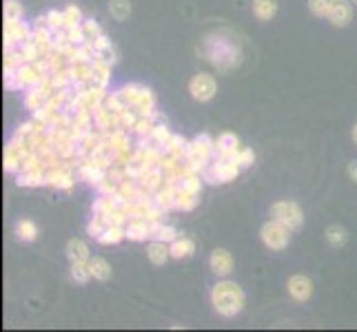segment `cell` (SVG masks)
I'll use <instances>...</instances> for the list:
<instances>
[{
    "mask_svg": "<svg viewBox=\"0 0 357 332\" xmlns=\"http://www.w3.org/2000/svg\"><path fill=\"white\" fill-rule=\"evenodd\" d=\"M200 56L208 65H213L222 73L236 69L242 63V52H240L236 38L225 29H218V31H211L204 35V40L200 45Z\"/></svg>",
    "mask_w": 357,
    "mask_h": 332,
    "instance_id": "obj_1",
    "label": "cell"
},
{
    "mask_svg": "<svg viewBox=\"0 0 357 332\" xmlns=\"http://www.w3.org/2000/svg\"><path fill=\"white\" fill-rule=\"evenodd\" d=\"M244 303H246L244 290L236 284V281L225 277L211 288V306L220 317H225V319L238 317L244 310Z\"/></svg>",
    "mask_w": 357,
    "mask_h": 332,
    "instance_id": "obj_2",
    "label": "cell"
},
{
    "mask_svg": "<svg viewBox=\"0 0 357 332\" xmlns=\"http://www.w3.org/2000/svg\"><path fill=\"white\" fill-rule=\"evenodd\" d=\"M215 157V140L211 135H195L189 142V153L184 159V171L187 173H202L204 166Z\"/></svg>",
    "mask_w": 357,
    "mask_h": 332,
    "instance_id": "obj_3",
    "label": "cell"
},
{
    "mask_svg": "<svg viewBox=\"0 0 357 332\" xmlns=\"http://www.w3.org/2000/svg\"><path fill=\"white\" fill-rule=\"evenodd\" d=\"M240 164L231 157H213L202 171V180L206 184H229L240 175Z\"/></svg>",
    "mask_w": 357,
    "mask_h": 332,
    "instance_id": "obj_4",
    "label": "cell"
},
{
    "mask_svg": "<svg viewBox=\"0 0 357 332\" xmlns=\"http://www.w3.org/2000/svg\"><path fill=\"white\" fill-rule=\"evenodd\" d=\"M271 219L280 221L291 230H298L304 224V211L293 200H278L275 204H271Z\"/></svg>",
    "mask_w": 357,
    "mask_h": 332,
    "instance_id": "obj_5",
    "label": "cell"
},
{
    "mask_svg": "<svg viewBox=\"0 0 357 332\" xmlns=\"http://www.w3.org/2000/svg\"><path fill=\"white\" fill-rule=\"evenodd\" d=\"M291 228H287L284 224H280V221L275 219H268L266 224L260 228V239L262 244L266 246L268 251H273V253H282V251H287L289 248V244H291Z\"/></svg>",
    "mask_w": 357,
    "mask_h": 332,
    "instance_id": "obj_6",
    "label": "cell"
},
{
    "mask_svg": "<svg viewBox=\"0 0 357 332\" xmlns=\"http://www.w3.org/2000/svg\"><path fill=\"white\" fill-rule=\"evenodd\" d=\"M31 153V146L27 140H22V138H11L5 146V155H3V168H5V173H14L18 175L20 173V168H22V162H24V157H27Z\"/></svg>",
    "mask_w": 357,
    "mask_h": 332,
    "instance_id": "obj_7",
    "label": "cell"
},
{
    "mask_svg": "<svg viewBox=\"0 0 357 332\" xmlns=\"http://www.w3.org/2000/svg\"><path fill=\"white\" fill-rule=\"evenodd\" d=\"M218 93V82L211 73H195L189 80V95L195 102H211Z\"/></svg>",
    "mask_w": 357,
    "mask_h": 332,
    "instance_id": "obj_8",
    "label": "cell"
},
{
    "mask_svg": "<svg viewBox=\"0 0 357 332\" xmlns=\"http://www.w3.org/2000/svg\"><path fill=\"white\" fill-rule=\"evenodd\" d=\"M33 35V24H27L22 20H5V29H3V45L5 49H18L22 42L31 40Z\"/></svg>",
    "mask_w": 357,
    "mask_h": 332,
    "instance_id": "obj_9",
    "label": "cell"
},
{
    "mask_svg": "<svg viewBox=\"0 0 357 332\" xmlns=\"http://www.w3.org/2000/svg\"><path fill=\"white\" fill-rule=\"evenodd\" d=\"M109 173V168H105L98 159L93 157H80L78 159V177L82 182H87L89 187H98Z\"/></svg>",
    "mask_w": 357,
    "mask_h": 332,
    "instance_id": "obj_10",
    "label": "cell"
},
{
    "mask_svg": "<svg viewBox=\"0 0 357 332\" xmlns=\"http://www.w3.org/2000/svg\"><path fill=\"white\" fill-rule=\"evenodd\" d=\"M287 290L295 301H309L313 297V281L306 275H291L287 281Z\"/></svg>",
    "mask_w": 357,
    "mask_h": 332,
    "instance_id": "obj_11",
    "label": "cell"
},
{
    "mask_svg": "<svg viewBox=\"0 0 357 332\" xmlns=\"http://www.w3.org/2000/svg\"><path fill=\"white\" fill-rule=\"evenodd\" d=\"M326 20L333 24V27H349L351 20H353V5L351 0H333L331 3V11Z\"/></svg>",
    "mask_w": 357,
    "mask_h": 332,
    "instance_id": "obj_12",
    "label": "cell"
},
{
    "mask_svg": "<svg viewBox=\"0 0 357 332\" xmlns=\"http://www.w3.org/2000/svg\"><path fill=\"white\" fill-rule=\"evenodd\" d=\"M240 138L233 131H222L215 140V157H231L236 159L240 153Z\"/></svg>",
    "mask_w": 357,
    "mask_h": 332,
    "instance_id": "obj_13",
    "label": "cell"
},
{
    "mask_svg": "<svg viewBox=\"0 0 357 332\" xmlns=\"http://www.w3.org/2000/svg\"><path fill=\"white\" fill-rule=\"evenodd\" d=\"M208 266H211V273L220 279H225L233 273V255L227 248H215L208 257Z\"/></svg>",
    "mask_w": 357,
    "mask_h": 332,
    "instance_id": "obj_14",
    "label": "cell"
},
{
    "mask_svg": "<svg viewBox=\"0 0 357 332\" xmlns=\"http://www.w3.org/2000/svg\"><path fill=\"white\" fill-rule=\"evenodd\" d=\"M135 182H138L146 193H151V195H153V193H158L160 189L165 187L167 173H165V168L160 166V164H158V166H149V168H146L144 173L140 175V180H135Z\"/></svg>",
    "mask_w": 357,
    "mask_h": 332,
    "instance_id": "obj_15",
    "label": "cell"
},
{
    "mask_svg": "<svg viewBox=\"0 0 357 332\" xmlns=\"http://www.w3.org/2000/svg\"><path fill=\"white\" fill-rule=\"evenodd\" d=\"M125 230H127V239L129 242L151 239V221H146V219H129Z\"/></svg>",
    "mask_w": 357,
    "mask_h": 332,
    "instance_id": "obj_16",
    "label": "cell"
},
{
    "mask_svg": "<svg viewBox=\"0 0 357 332\" xmlns=\"http://www.w3.org/2000/svg\"><path fill=\"white\" fill-rule=\"evenodd\" d=\"M133 109H135V113H138V116L155 118V113H158V111H155V95H153V91L149 87H144V84H142V91L138 95V100H135Z\"/></svg>",
    "mask_w": 357,
    "mask_h": 332,
    "instance_id": "obj_17",
    "label": "cell"
},
{
    "mask_svg": "<svg viewBox=\"0 0 357 332\" xmlns=\"http://www.w3.org/2000/svg\"><path fill=\"white\" fill-rule=\"evenodd\" d=\"M146 260H149L153 266H165L171 260V248L167 242H158L151 239L149 246H146Z\"/></svg>",
    "mask_w": 357,
    "mask_h": 332,
    "instance_id": "obj_18",
    "label": "cell"
},
{
    "mask_svg": "<svg viewBox=\"0 0 357 332\" xmlns=\"http://www.w3.org/2000/svg\"><path fill=\"white\" fill-rule=\"evenodd\" d=\"M16 76H18V80L22 82V87H24V89H31V87H38V84L43 82L45 73H40L38 69H36L33 63H24V65L16 71Z\"/></svg>",
    "mask_w": 357,
    "mask_h": 332,
    "instance_id": "obj_19",
    "label": "cell"
},
{
    "mask_svg": "<svg viewBox=\"0 0 357 332\" xmlns=\"http://www.w3.org/2000/svg\"><path fill=\"white\" fill-rule=\"evenodd\" d=\"M200 202V195H195L187 189H182L180 184L176 187V202H174V211H182V213H189L193 211L195 206Z\"/></svg>",
    "mask_w": 357,
    "mask_h": 332,
    "instance_id": "obj_20",
    "label": "cell"
},
{
    "mask_svg": "<svg viewBox=\"0 0 357 332\" xmlns=\"http://www.w3.org/2000/svg\"><path fill=\"white\" fill-rule=\"evenodd\" d=\"M14 232H16V239H18V242H22V244H31V242H36V237H38V224H36L33 219L22 217V219L16 221Z\"/></svg>",
    "mask_w": 357,
    "mask_h": 332,
    "instance_id": "obj_21",
    "label": "cell"
},
{
    "mask_svg": "<svg viewBox=\"0 0 357 332\" xmlns=\"http://www.w3.org/2000/svg\"><path fill=\"white\" fill-rule=\"evenodd\" d=\"M71 87L73 84H91L93 80V63H69Z\"/></svg>",
    "mask_w": 357,
    "mask_h": 332,
    "instance_id": "obj_22",
    "label": "cell"
},
{
    "mask_svg": "<svg viewBox=\"0 0 357 332\" xmlns=\"http://www.w3.org/2000/svg\"><path fill=\"white\" fill-rule=\"evenodd\" d=\"M169 248L174 260H191L195 255V242L191 237H178L169 244Z\"/></svg>",
    "mask_w": 357,
    "mask_h": 332,
    "instance_id": "obj_23",
    "label": "cell"
},
{
    "mask_svg": "<svg viewBox=\"0 0 357 332\" xmlns=\"http://www.w3.org/2000/svg\"><path fill=\"white\" fill-rule=\"evenodd\" d=\"M91 42H93V49H96V56H98V58H102L105 63H109V65H116V63H118L116 49H114L112 40H109L105 33H102V35H98V38L91 40Z\"/></svg>",
    "mask_w": 357,
    "mask_h": 332,
    "instance_id": "obj_24",
    "label": "cell"
},
{
    "mask_svg": "<svg viewBox=\"0 0 357 332\" xmlns=\"http://www.w3.org/2000/svg\"><path fill=\"white\" fill-rule=\"evenodd\" d=\"M16 184L24 189L47 187V171H20L16 175Z\"/></svg>",
    "mask_w": 357,
    "mask_h": 332,
    "instance_id": "obj_25",
    "label": "cell"
},
{
    "mask_svg": "<svg viewBox=\"0 0 357 332\" xmlns=\"http://www.w3.org/2000/svg\"><path fill=\"white\" fill-rule=\"evenodd\" d=\"M67 257H69V262H89L91 260V251H89V246L87 242H82V239H69L67 242Z\"/></svg>",
    "mask_w": 357,
    "mask_h": 332,
    "instance_id": "obj_26",
    "label": "cell"
},
{
    "mask_svg": "<svg viewBox=\"0 0 357 332\" xmlns=\"http://www.w3.org/2000/svg\"><path fill=\"white\" fill-rule=\"evenodd\" d=\"M253 16L260 22H268L273 20L278 14V0H253Z\"/></svg>",
    "mask_w": 357,
    "mask_h": 332,
    "instance_id": "obj_27",
    "label": "cell"
},
{
    "mask_svg": "<svg viewBox=\"0 0 357 332\" xmlns=\"http://www.w3.org/2000/svg\"><path fill=\"white\" fill-rule=\"evenodd\" d=\"M91 113H93V129H98L100 133H109L114 129V111L112 109L100 104L98 109H93Z\"/></svg>",
    "mask_w": 357,
    "mask_h": 332,
    "instance_id": "obj_28",
    "label": "cell"
},
{
    "mask_svg": "<svg viewBox=\"0 0 357 332\" xmlns=\"http://www.w3.org/2000/svg\"><path fill=\"white\" fill-rule=\"evenodd\" d=\"M112 67L114 65H109L105 63L102 58H93V80L91 84H98V87H109V82H112Z\"/></svg>",
    "mask_w": 357,
    "mask_h": 332,
    "instance_id": "obj_29",
    "label": "cell"
},
{
    "mask_svg": "<svg viewBox=\"0 0 357 332\" xmlns=\"http://www.w3.org/2000/svg\"><path fill=\"white\" fill-rule=\"evenodd\" d=\"M47 100H49V95L40 87H31V89H27V93H24V109L36 113V111H40L47 104Z\"/></svg>",
    "mask_w": 357,
    "mask_h": 332,
    "instance_id": "obj_30",
    "label": "cell"
},
{
    "mask_svg": "<svg viewBox=\"0 0 357 332\" xmlns=\"http://www.w3.org/2000/svg\"><path fill=\"white\" fill-rule=\"evenodd\" d=\"M87 266H89V273L93 279H98V281L112 279V266H109V262L105 260V257H91V260L87 262Z\"/></svg>",
    "mask_w": 357,
    "mask_h": 332,
    "instance_id": "obj_31",
    "label": "cell"
},
{
    "mask_svg": "<svg viewBox=\"0 0 357 332\" xmlns=\"http://www.w3.org/2000/svg\"><path fill=\"white\" fill-rule=\"evenodd\" d=\"M151 239H158V242H167V244H171L174 239H178V230H176L174 226L165 224V219L153 221V224H151Z\"/></svg>",
    "mask_w": 357,
    "mask_h": 332,
    "instance_id": "obj_32",
    "label": "cell"
},
{
    "mask_svg": "<svg viewBox=\"0 0 357 332\" xmlns=\"http://www.w3.org/2000/svg\"><path fill=\"white\" fill-rule=\"evenodd\" d=\"M187 153H189V140H184L182 135H174L165 146V155H171L176 159H187Z\"/></svg>",
    "mask_w": 357,
    "mask_h": 332,
    "instance_id": "obj_33",
    "label": "cell"
},
{
    "mask_svg": "<svg viewBox=\"0 0 357 332\" xmlns=\"http://www.w3.org/2000/svg\"><path fill=\"white\" fill-rule=\"evenodd\" d=\"M122 239H127V230L125 226H107L102 235H98L96 242L102 244V246H116L120 244Z\"/></svg>",
    "mask_w": 357,
    "mask_h": 332,
    "instance_id": "obj_34",
    "label": "cell"
},
{
    "mask_svg": "<svg viewBox=\"0 0 357 332\" xmlns=\"http://www.w3.org/2000/svg\"><path fill=\"white\" fill-rule=\"evenodd\" d=\"M324 237H326V242L331 246H333V248H342V246L349 242V232H347V228L340 226V224H331L326 228V232H324Z\"/></svg>",
    "mask_w": 357,
    "mask_h": 332,
    "instance_id": "obj_35",
    "label": "cell"
},
{
    "mask_svg": "<svg viewBox=\"0 0 357 332\" xmlns=\"http://www.w3.org/2000/svg\"><path fill=\"white\" fill-rule=\"evenodd\" d=\"M109 14L114 20L125 22L131 16V0H112L109 3Z\"/></svg>",
    "mask_w": 357,
    "mask_h": 332,
    "instance_id": "obj_36",
    "label": "cell"
},
{
    "mask_svg": "<svg viewBox=\"0 0 357 332\" xmlns=\"http://www.w3.org/2000/svg\"><path fill=\"white\" fill-rule=\"evenodd\" d=\"M24 65V58L20 54V49H5V58H3V67L5 73H14Z\"/></svg>",
    "mask_w": 357,
    "mask_h": 332,
    "instance_id": "obj_37",
    "label": "cell"
},
{
    "mask_svg": "<svg viewBox=\"0 0 357 332\" xmlns=\"http://www.w3.org/2000/svg\"><path fill=\"white\" fill-rule=\"evenodd\" d=\"M69 275L71 279L76 281V284H87V281L91 279V273H89V266L87 262H71V268H69Z\"/></svg>",
    "mask_w": 357,
    "mask_h": 332,
    "instance_id": "obj_38",
    "label": "cell"
},
{
    "mask_svg": "<svg viewBox=\"0 0 357 332\" xmlns=\"http://www.w3.org/2000/svg\"><path fill=\"white\" fill-rule=\"evenodd\" d=\"M171 138H174V133H171V129L167 127V122H162V120L155 122L153 133H151V140H153L158 146H162V149H165Z\"/></svg>",
    "mask_w": 357,
    "mask_h": 332,
    "instance_id": "obj_39",
    "label": "cell"
},
{
    "mask_svg": "<svg viewBox=\"0 0 357 332\" xmlns=\"http://www.w3.org/2000/svg\"><path fill=\"white\" fill-rule=\"evenodd\" d=\"M118 91H120V95H122V100H125V104L133 109L135 100H138V95H140V91H142V84L129 82V84H122V87H120Z\"/></svg>",
    "mask_w": 357,
    "mask_h": 332,
    "instance_id": "obj_40",
    "label": "cell"
},
{
    "mask_svg": "<svg viewBox=\"0 0 357 332\" xmlns=\"http://www.w3.org/2000/svg\"><path fill=\"white\" fill-rule=\"evenodd\" d=\"M153 127H155V118H144V116H140L131 133H135L138 138H151Z\"/></svg>",
    "mask_w": 357,
    "mask_h": 332,
    "instance_id": "obj_41",
    "label": "cell"
},
{
    "mask_svg": "<svg viewBox=\"0 0 357 332\" xmlns=\"http://www.w3.org/2000/svg\"><path fill=\"white\" fill-rule=\"evenodd\" d=\"M3 16H5V20H16L18 22L24 16V9H22V5L18 3V0H5Z\"/></svg>",
    "mask_w": 357,
    "mask_h": 332,
    "instance_id": "obj_42",
    "label": "cell"
},
{
    "mask_svg": "<svg viewBox=\"0 0 357 332\" xmlns=\"http://www.w3.org/2000/svg\"><path fill=\"white\" fill-rule=\"evenodd\" d=\"M202 175L200 173H187L182 180H180V187L182 189H187V191H191V193H195V195H200L202 193Z\"/></svg>",
    "mask_w": 357,
    "mask_h": 332,
    "instance_id": "obj_43",
    "label": "cell"
},
{
    "mask_svg": "<svg viewBox=\"0 0 357 332\" xmlns=\"http://www.w3.org/2000/svg\"><path fill=\"white\" fill-rule=\"evenodd\" d=\"M331 3H333V0H309V3H306V7H309V11H311L315 18L326 20L328 11H331Z\"/></svg>",
    "mask_w": 357,
    "mask_h": 332,
    "instance_id": "obj_44",
    "label": "cell"
},
{
    "mask_svg": "<svg viewBox=\"0 0 357 332\" xmlns=\"http://www.w3.org/2000/svg\"><path fill=\"white\" fill-rule=\"evenodd\" d=\"M107 226H109V224H107V217L93 213V217L89 219V224H87V235H91V237L96 239L98 235H102Z\"/></svg>",
    "mask_w": 357,
    "mask_h": 332,
    "instance_id": "obj_45",
    "label": "cell"
},
{
    "mask_svg": "<svg viewBox=\"0 0 357 332\" xmlns=\"http://www.w3.org/2000/svg\"><path fill=\"white\" fill-rule=\"evenodd\" d=\"M78 24H82V11L76 5H67L65 7V29L78 27Z\"/></svg>",
    "mask_w": 357,
    "mask_h": 332,
    "instance_id": "obj_46",
    "label": "cell"
},
{
    "mask_svg": "<svg viewBox=\"0 0 357 332\" xmlns=\"http://www.w3.org/2000/svg\"><path fill=\"white\" fill-rule=\"evenodd\" d=\"M18 49H20V54H22V58H24V63H36V60H38V58H43V56H40V49L36 47V42H33V40L22 42Z\"/></svg>",
    "mask_w": 357,
    "mask_h": 332,
    "instance_id": "obj_47",
    "label": "cell"
},
{
    "mask_svg": "<svg viewBox=\"0 0 357 332\" xmlns=\"http://www.w3.org/2000/svg\"><path fill=\"white\" fill-rule=\"evenodd\" d=\"M236 162L240 164L242 171H244V168H251L253 162H255V153H253V149H249V146H242L240 153H238V157H236Z\"/></svg>",
    "mask_w": 357,
    "mask_h": 332,
    "instance_id": "obj_48",
    "label": "cell"
},
{
    "mask_svg": "<svg viewBox=\"0 0 357 332\" xmlns=\"http://www.w3.org/2000/svg\"><path fill=\"white\" fill-rule=\"evenodd\" d=\"M47 18H49V27H52V31L65 29V11L52 9V11H47Z\"/></svg>",
    "mask_w": 357,
    "mask_h": 332,
    "instance_id": "obj_49",
    "label": "cell"
},
{
    "mask_svg": "<svg viewBox=\"0 0 357 332\" xmlns=\"http://www.w3.org/2000/svg\"><path fill=\"white\" fill-rule=\"evenodd\" d=\"M82 29H84V35H87V40H96L98 35H102V29H100V24H98L93 18H87V20H82Z\"/></svg>",
    "mask_w": 357,
    "mask_h": 332,
    "instance_id": "obj_50",
    "label": "cell"
},
{
    "mask_svg": "<svg viewBox=\"0 0 357 332\" xmlns=\"http://www.w3.org/2000/svg\"><path fill=\"white\" fill-rule=\"evenodd\" d=\"M67 38H69V42H71V45H76V47H80V45L87 42V35H84L82 24H78V27L67 29Z\"/></svg>",
    "mask_w": 357,
    "mask_h": 332,
    "instance_id": "obj_51",
    "label": "cell"
},
{
    "mask_svg": "<svg viewBox=\"0 0 357 332\" xmlns=\"http://www.w3.org/2000/svg\"><path fill=\"white\" fill-rule=\"evenodd\" d=\"M5 89L11 91V93H16V91H22V89H24V87H22V82H20L18 76H16V71H14V73H5Z\"/></svg>",
    "mask_w": 357,
    "mask_h": 332,
    "instance_id": "obj_52",
    "label": "cell"
},
{
    "mask_svg": "<svg viewBox=\"0 0 357 332\" xmlns=\"http://www.w3.org/2000/svg\"><path fill=\"white\" fill-rule=\"evenodd\" d=\"M347 173H349V177L357 184V159H353V162L349 164V168H347Z\"/></svg>",
    "mask_w": 357,
    "mask_h": 332,
    "instance_id": "obj_53",
    "label": "cell"
},
{
    "mask_svg": "<svg viewBox=\"0 0 357 332\" xmlns=\"http://www.w3.org/2000/svg\"><path fill=\"white\" fill-rule=\"evenodd\" d=\"M351 140H353V144L357 146V122L353 125V131H351Z\"/></svg>",
    "mask_w": 357,
    "mask_h": 332,
    "instance_id": "obj_54",
    "label": "cell"
},
{
    "mask_svg": "<svg viewBox=\"0 0 357 332\" xmlns=\"http://www.w3.org/2000/svg\"><path fill=\"white\" fill-rule=\"evenodd\" d=\"M351 3H353V5H357V0H351Z\"/></svg>",
    "mask_w": 357,
    "mask_h": 332,
    "instance_id": "obj_55",
    "label": "cell"
}]
</instances>
